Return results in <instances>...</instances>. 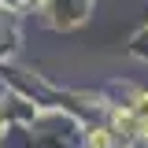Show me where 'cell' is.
I'll return each instance as SVG.
<instances>
[{"label": "cell", "instance_id": "obj_1", "mask_svg": "<svg viewBox=\"0 0 148 148\" xmlns=\"http://www.w3.org/2000/svg\"><path fill=\"white\" fill-rule=\"evenodd\" d=\"M89 145L92 148H108V130H96V133L89 137Z\"/></svg>", "mask_w": 148, "mask_h": 148}]
</instances>
